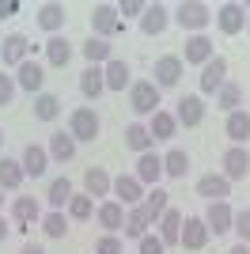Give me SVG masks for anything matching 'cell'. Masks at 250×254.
Instances as JSON below:
<instances>
[{"instance_id": "484cf974", "label": "cell", "mask_w": 250, "mask_h": 254, "mask_svg": "<svg viewBox=\"0 0 250 254\" xmlns=\"http://www.w3.org/2000/svg\"><path fill=\"white\" fill-rule=\"evenodd\" d=\"M148 228H152V220H148V209L144 205H133V209H125V239H144Z\"/></svg>"}, {"instance_id": "4dcf8cb0", "label": "cell", "mask_w": 250, "mask_h": 254, "mask_svg": "<svg viewBox=\"0 0 250 254\" xmlns=\"http://www.w3.org/2000/svg\"><path fill=\"white\" fill-rule=\"evenodd\" d=\"M106 91V80H103V68L99 64H87L80 72V95L83 99H99Z\"/></svg>"}, {"instance_id": "e0dca14e", "label": "cell", "mask_w": 250, "mask_h": 254, "mask_svg": "<svg viewBox=\"0 0 250 254\" xmlns=\"http://www.w3.org/2000/svg\"><path fill=\"white\" fill-rule=\"evenodd\" d=\"M167 27H171V8L167 4H148L144 15H140V34H148V38H156V34H163Z\"/></svg>"}, {"instance_id": "83f0119b", "label": "cell", "mask_w": 250, "mask_h": 254, "mask_svg": "<svg viewBox=\"0 0 250 254\" xmlns=\"http://www.w3.org/2000/svg\"><path fill=\"white\" fill-rule=\"evenodd\" d=\"M148 133H152V140H171L178 133L175 110H156V114L148 118Z\"/></svg>"}, {"instance_id": "e575fe53", "label": "cell", "mask_w": 250, "mask_h": 254, "mask_svg": "<svg viewBox=\"0 0 250 254\" xmlns=\"http://www.w3.org/2000/svg\"><path fill=\"white\" fill-rule=\"evenodd\" d=\"M23 163L19 159H11V156H4L0 159V190H19L23 186Z\"/></svg>"}, {"instance_id": "5b68a950", "label": "cell", "mask_w": 250, "mask_h": 254, "mask_svg": "<svg viewBox=\"0 0 250 254\" xmlns=\"http://www.w3.org/2000/svg\"><path fill=\"white\" fill-rule=\"evenodd\" d=\"M212 19H216V27H220V34H228V38H235V34H243L247 31V4H220L216 11H212Z\"/></svg>"}, {"instance_id": "ba28073f", "label": "cell", "mask_w": 250, "mask_h": 254, "mask_svg": "<svg viewBox=\"0 0 250 254\" xmlns=\"http://www.w3.org/2000/svg\"><path fill=\"white\" fill-rule=\"evenodd\" d=\"M95 220L103 228V235H118L125 228V205L114 201V197H106V201L95 205Z\"/></svg>"}, {"instance_id": "1f68e13d", "label": "cell", "mask_w": 250, "mask_h": 254, "mask_svg": "<svg viewBox=\"0 0 250 254\" xmlns=\"http://www.w3.org/2000/svg\"><path fill=\"white\" fill-rule=\"evenodd\" d=\"M80 53L87 57V64H99V68H103V64L114 57V46L106 42V38H95V34H91V38L80 46Z\"/></svg>"}, {"instance_id": "277c9868", "label": "cell", "mask_w": 250, "mask_h": 254, "mask_svg": "<svg viewBox=\"0 0 250 254\" xmlns=\"http://www.w3.org/2000/svg\"><path fill=\"white\" fill-rule=\"evenodd\" d=\"M125 31V19L118 15V4H95L91 8V34L95 38H114V34Z\"/></svg>"}, {"instance_id": "52a82bcc", "label": "cell", "mask_w": 250, "mask_h": 254, "mask_svg": "<svg viewBox=\"0 0 250 254\" xmlns=\"http://www.w3.org/2000/svg\"><path fill=\"white\" fill-rule=\"evenodd\" d=\"M208 224H205V216H186L182 220V235H178V247L182 251H205L208 247Z\"/></svg>"}, {"instance_id": "6da1fadb", "label": "cell", "mask_w": 250, "mask_h": 254, "mask_svg": "<svg viewBox=\"0 0 250 254\" xmlns=\"http://www.w3.org/2000/svg\"><path fill=\"white\" fill-rule=\"evenodd\" d=\"M171 19L189 34H205V27L212 23V8L201 4V0H182L178 8H171Z\"/></svg>"}, {"instance_id": "db71d44e", "label": "cell", "mask_w": 250, "mask_h": 254, "mask_svg": "<svg viewBox=\"0 0 250 254\" xmlns=\"http://www.w3.org/2000/svg\"><path fill=\"white\" fill-rule=\"evenodd\" d=\"M247 34H250V19H247Z\"/></svg>"}, {"instance_id": "f5cc1de1", "label": "cell", "mask_w": 250, "mask_h": 254, "mask_svg": "<svg viewBox=\"0 0 250 254\" xmlns=\"http://www.w3.org/2000/svg\"><path fill=\"white\" fill-rule=\"evenodd\" d=\"M0 148H4V129H0Z\"/></svg>"}, {"instance_id": "3957f363", "label": "cell", "mask_w": 250, "mask_h": 254, "mask_svg": "<svg viewBox=\"0 0 250 254\" xmlns=\"http://www.w3.org/2000/svg\"><path fill=\"white\" fill-rule=\"evenodd\" d=\"M68 133H72L76 144L80 140H95L103 133V118L95 114V106H76L72 114H68Z\"/></svg>"}, {"instance_id": "c3c4849f", "label": "cell", "mask_w": 250, "mask_h": 254, "mask_svg": "<svg viewBox=\"0 0 250 254\" xmlns=\"http://www.w3.org/2000/svg\"><path fill=\"white\" fill-rule=\"evenodd\" d=\"M8 232H11V224L4 220V212H0V243H4V239H8Z\"/></svg>"}, {"instance_id": "cb8c5ba5", "label": "cell", "mask_w": 250, "mask_h": 254, "mask_svg": "<svg viewBox=\"0 0 250 254\" xmlns=\"http://www.w3.org/2000/svg\"><path fill=\"white\" fill-rule=\"evenodd\" d=\"M182 220H186V216H182L175 205H171V209L159 216L156 228H159V239H163V247H178V235H182Z\"/></svg>"}, {"instance_id": "d590c367", "label": "cell", "mask_w": 250, "mask_h": 254, "mask_svg": "<svg viewBox=\"0 0 250 254\" xmlns=\"http://www.w3.org/2000/svg\"><path fill=\"white\" fill-rule=\"evenodd\" d=\"M186 171H189V152H182V148L163 152V175L167 179H186Z\"/></svg>"}, {"instance_id": "836d02e7", "label": "cell", "mask_w": 250, "mask_h": 254, "mask_svg": "<svg viewBox=\"0 0 250 254\" xmlns=\"http://www.w3.org/2000/svg\"><path fill=\"white\" fill-rule=\"evenodd\" d=\"M224 133L231 137V144H247V140H250V114H247V110H235V114H228V122H224Z\"/></svg>"}, {"instance_id": "8992f818", "label": "cell", "mask_w": 250, "mask_h": 254, "mask_svg": "<svg viewBox=\"0 0 250 254\" xmlns=\"http://www.w3.org/2000/svg\"><path fill=\"white\" fill-rule=\"evenodd\" d=\"M220 175H224V179L231 182V186H235V182H243L250 175V152H247V144H231L228 152H224V159H220Z\"/></svg>"}, {"instance_id": "ac0fdd59", "label": "cell", "mask_w": 250, "mask_h": 254, "mask_svg": "<svg viewBox=\"0 0 250 254\" xmlns=\"http://www.w3.org/2000/svg\"><path fill=\"white\" fill-rule=\"evenodd\" d=\"M224 84H228V61L216 53V57L201 68V95H216Z\"/></svg>"}, {"instance_id": "816d5d0a", "label": "cell", "mask_w": 250, "mask_h": 254, "mask_svg": "<svg viewBox=\"0 0 250 254\" xmlns=\"http://www.w3.org/2000/svg\"><path fill=\"white\" fill-rule=\"evenodd\" d=\"M0 212H4V190H0Z\"/></svg>"}, {"instance_id": "5bb4252c", "label": "cell", "mask_w": 250, "mask_h": 254, "mask_svg": "<svg viewBox=\"0 0 250 254\" xmlns=\"http://www.w3.org/2000/svg\"><path fill=\"white\" fill-rule=\"evenodd\" d=\"M205 224H208V235H228L231 224H235V209H231V201H212L205 209Z\"/></svg>"}, {"instance_id": "9a60e30c", "label": "cell", "mask_w": 250, "mask_h": 254, "mask_svg": "<svg viewBox=\"0 0 250 254\" xmlns=\"http://www.w3.org/2000/svg\"><path fill=\"white\" fill-rule=\"evenodd\" d=\"M182 72H186V64H182V57H175V53H163L156 61V80L152 84L163 91V87H175L178 80H182Z\"/></svg>"}, {"instance_id": "30bf717a", "label": "cell", "mask_w": 250, "mask_h": 254, "mask_svg": "<svg viewBox=\"0 0 250 254\" xmlns=\"http://www.w3.org/2000/svg\"><path fill=\"white\" fill-rule=\"evenodd\" d=\"M42 216H46V212H42L38 197H15V201H11V224H15L19 232H27L31 224H42Z\"/></svg>"}, {"instance_id": "603a6c76", "label": "cell", "mask_w": 250, "mask_h": 254, "mask_svg": "<svg viewBox=\"0 0 250 254\" xmlns=\"http://www.w3.org/2000/svg\"><path fill=\"white\" fill-rule=\"evenodd\" d=\"M103 80H106V91H125V87L133 84V80H129V64H125L122 57H110V61L103 64Z\"/></svg>"}, {"instance_id": "ab89813d", "label": "cell", "mask_w": 250, "mask_h": 254, "mask_svg": "<svg viewBox=\"0 0 250 254\" xmlns=\"http://www.w3.org/2000/svg\"><path fill=\"white\" fill-rule=\"evenodd\" d=\"M64 216H68V220H91V216H95V197H87V193H72V201H68Z\"/></svg>"}, {"instance_id": "9c48e42d", "label": "cell", "mask_w": 250, "mask_h": 254, "mask_svg": "<svg viewBox=\"0 0 250 254\" xmlns=\"http://www.w3.org/2000/svg\"><path fill=\"white\" fill-rule=\"evenodd\" d=\"M136 182L144 186V190H152V186H159V179H163V156H159L156 148L144 152V156H136V167H133Z\"/></svg>"}, {"instance_id": "2e32d148", "label": "cell", "mask_w": 250, "mask_h": 254, "mask_svg": "<svg viewBox=\"0 0 250 254\" xmlns=\"http://www.w3.org/2000/svg\"><path fill=\"white\" fill-rule=\"evenodd\" d=\"M144 186H140V182H136V175L133 171H129V175H118L114 179V201H122L125 209H133V205H140L144 201Z\"/></svg>"}, {"instance_id": "74e56055", "label": "cell", "mask_w": 250, "mask_h": 254, "mask_svg": "<svg viewBox=\"0 0 250 254\" xmlns=\"http://www.w3.org/2000/svg\"><path fill=\"white\" fill-rule=\"evenodd\" d=\"M50 159H57V163H68V159L76 156V140H72V133H53L50 137Z\"/></svg>"}, {"instance_id": "b9f144b4", "label": "cell", "mask_w": 250, "mask_h": 254, "mask_svg": "<svg viewBox=\"0 0 250 254\" xmlns=\"http://www.w3.org/2000/svg\"><path fill=\"white\" fill-rule=\"evenodd\" d=\"M231 232L239 235V243L250 247V209H239L235 212V224H231Z\"/></svg>"}, {"instance_id": "d6986e66", "label": "cell", "mask_w": 250, "mask_h": 254, "mask_svg": "<svg viewBox=\"0 0 250 254\" xmlns=\"http://www.w3.org/2000/svg\"><path fill=\"white\" fill-rule=\"evenodd\" d=\"M83 193H87V197H114V179H110V175H106L103 167H87L83 171Z\"/></svg>"}, {"instance_id": "60d3db41", "label": "cell", "mask_w": 250, "mask_h": 254, "mask_svg": "<svg viewBox=\"0 0 250 254\" xmlns=\"http://www.w3.org/2000/svg\"><path fill=\"white\" fill-rule=\"evenodd\" d=\"M42 232L50 235V239H64L68 235V216L64 212H46L42 216Z\"/></svg>"}, {"instance_id": "4316f807", "label": "cell", "mask_w": 250, "mask_h": 254, "mask_svg": "<svg viewBox=\"0 0 250 254\" xmlns=\"http://www.w3.org/2000/svg\"><path fill=\"white\" fill-rule=\"evenodd\" d=\"M42 50H46V64H50V68H64V64L72 61V42L61 38V34H53Z\"/></svg>"}, {"instance_id": "f1b7e54d", "label": "cell", "mask_w": 250, "mask_h": 254, "mask_svg": "<svg viewBox=\"0 0 250 254\" xmlns=\"http://www.w3.org/2000/svg\"><path fill=\"white\" fill-rule=\"evenodd\" d=\"M72 182H68V179H64V175H61V179H53L50 182V190H46V201H50V212H64V209H68V201H72Z\"/></svg>"}, {"instance_id": "7a4b0ae2", "label": "cell", "mask_w": 250, "mask_h": 254, "mask_svg": "<svg viewBox=\"0 0 250 254\" xmlns=\"http://www.w3.org/2000/svg\"><path fill=\"white\" fill-rule=\"evenodd\" d=\"M129 106H133L136 118H152L156 110H163L159 87L152 84V80H133V84H129Z\"/></svg>"}, {"instance_id": "8d00e7d4", "label": "cell", "mask_w": 250, "mask_h": 254, "mask_svg": "<svg viewBox=\"0 0 250 254\" xmlns=\"http://www.w3.org/2000/svg\"><path fill=\"white\" fill-rule=\"evenodd\" d=\"M216 106L224 110V114H235V110H243V87L235 84V80H228V84L216 91Z\"/></svg>"}, {"instance_id": "44dd1931", "label": "cell", "mask_w": 250, "mask_h": 254, "mask_svg": "<svg viewBox=\"0 0 250 254\" xmlns=\"http://www.w3.org/2000/svg\"><path fill=\"white\" fill-rule=\"evenodd\" d=\"M197 197H205L208 205L212 201H228L231 197V182L224 175H201L197 179Z\"/></svg>"}, {"instance_id": "f907efd6", "label": "cell", "mask_w": 250, "mask_h": 254, "mask_svg": "<svg viewBox=\"0 0 250 254\" xmlns=\"http://www.w3.org/2000/svg\"><path fill=\"white\" fill-rule=\"evenodd\" d=\"M228 254H250V247H247V243H235V247H231Z\"/></svg>"}, {"instance_id": "7dc6e473", "label": "cell", "mask_w": 250, "mask_h": 254, "mask_svg": "<svg viewBox=\"0 0 250 254\" xmlns=\"http://www.w3.org/2000/svg\"><path fill=\"white\" fill-rule=\"evenodd\" d=\"M15 11H19V0H0V19H8Z\"/></svg>"}, {"instance_id": "d6a6232c", "label": "cell", "mask_w": 250, "mask_h": 254, "mask_svg": "<svg viewBox=\"0 0 250 254\" xmlns=\"http://www.w3.org/2000/svg\"><path fill=\"white\" fill-rule=\"evenodd\" d=\"M140 205L148 209V220H152V224H159V216H163V212L171 209V193H167L163 186H152V190L144 193V201H140Z\"/></svg>"}, {"instance_id": "f546056e", "label": "cell", "mask_w": 250, "mask_h": 254, "mask_svg": "<svg viewBox=\"0 0 250 254\" xmlns=\"http://www.w3.org/2000/svg\"><path fill=\"white\" fill-rule=\"evenodd\" d=\"M38 27L42 31H50V38L64 27V4L50 0V4H38Z\"/></svg>"}, {"instance_id": "681fc988", "label": "cell", "mask_w": 250, "mask_h": 254, "mask_svg": "<svg viewBox=\"0 0 250 254\" xmlns=\"http://www.w3.org/2000/svg\"><path fill=\"white\" fill-rule=\"evenodd\" d=\"M19 254H46V251H42L38 243H23V251H19Z\"/></svg>"}, {"instance_id": "bcb514c9", "label": "cell", "mask_w": 250, "mask_h": 254, "mask_svg": "<svg viewBox=\"0 0 250 254\" xmlns=\"http://www.w3.org/2000/svg\"><path fill=\"white\" fill-rule=\"evenodd\" d=\"M144 0H122V4H118V15H125V19H129V15H144Z\"/></svg>"}, {"instance_id": "7bdbcfd3", "label": "cell", "mask_w": 250, "mask_h": 254, "mask_svg": "<svg viewBox=\"0 0 250 254\" xmlns=\"http://www.w3.org/2000/svg\"><path fill=\"white\" fill-rule=\"evenodd\" d=\"M15 76H8V72H0V110L4 106H11V99H15Z\"/></svg>"}, {"instance_id": "ffe728a7", "label": "cell", "mask_w": 250, "mask_h": 254, "mask_svg": "<svg viewBox=\"0 0 250 254\" xmlns=\"http://www.w3.org/2000/svg\"><path fill=\"white\" fill-rule=\"evenodd\" d=\"M42 84H46V68H42L38 61H27L15 68V87H23V91H31V95H38L42 91Z\"/></svg>"}, {"instance_id": "f35d334b", "label": "cell", "mask_w": 250, "mask_h": 254, "mask_svg": "<svg viewBox=\"0 0 250 254\" xmlns=\"http://www.w3.org/2000/svg\"><path fill=\"white\" fill-rule=\"evenodd\" d=\"M57 114H61V99L50 95V91H38L34 95V118L38 122H57Z\"/></svg>"}, {"instance_id": "ee69618b", "label": "cell", "mask_w": 250, "mask_h": 254, "mask_svg": "<svg viewBox=\"0 0 250 254\" xmlns=\"http://www.w3.org/2000/svg\"><path fill=\"white\" fill-rule=\"evenodd\" d=\"M95 254H125V247H122V239H118V235H99Z\"/></svg>"}, {"instance_id": "f6af8a7d", "label": "cell", "mask_w": 250, "mask_h": 254, "mask_svg": "<svg viewBox=\"0 0 250 254\" xmlns=\"http://www.w3.org/2000/svg\"><path fill=\"white\" fill-rule=\"evenodd\" d=\"M136 251H140V254H163L167 247H163V239H159V235H152V232H148L144 239L136 243Z\"/></svg>"}, {"instance_id": "8fae6325", "label": "cell", "mask_w": 250, "mask_h": 254, "mask_svg": "<svg viewBox=\"0 0 250 254\" xmlns=\"http://www.w3.org/2000/svg\"><path fill=\"white\" fill-rule=\"evenodd\" d=\"M31 57V42H27V34H8L4 42H0V61H4V68H19L23 61Z\"/></svg>"}, {"instance_id": "7c38bea8", "label": "cell", "mask_w": 250, "mask_h": 254, "mask_svg": "<svg viewBox=\"0 0 250 254\" xmlns=\"http://www.w3.org/2000/svg\"><path fill=\"white\" fill-rule=\"evenodd\" d=\"M175 122H178V126H186V129L201 126V122H205V99H201V95H182L175 103Z\"/></svg>"}, {"instance_id": "d4e9b609", "label": "cell", "mask_w": 250, "mask_h": 254, "mask_svg": "<svg viewBox=\"0 0 250 254\" xmlns=\"http://www.w3.org/2000/svg\"><path fill=\"white\" fill-rule=\"evenodd\" d=\"M152 133H148V126L144 122H129L125 126V148L129 152H136V156H144V152H152Z\"/></svg>"}, {"instance_id": "4fadbf2b", "label": "cell", "mask_w": 250, "mask_h": 254, "mask_svg": "<svg viewBox=\"0 0 250 254\" xmlns=\"http://www.w3.org/2000/svg\"><path fill=\"white\" fill-rule=\"evenodd\" d=\"M212 57H216V50H212V38H208V34H189V38H186L182 64H197V68H205Z\"/></svg>"}, {"instance_id": "7402d4cb", "label": "cell", "mask_w": 250, "mask_h": 254, "mask_svg": "<svg viewBox=\"0 0 250 254\" xmlns=\"http://www.w3.org/2000/svg\"><path fill=\"white\" fill-rule=\"evenodd\" d=\"M19 163H23V175H27V179H42L46 167H50V152L42 148V144H27Z\"/></svg>"}]
</instances>
